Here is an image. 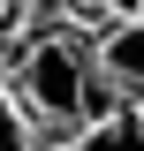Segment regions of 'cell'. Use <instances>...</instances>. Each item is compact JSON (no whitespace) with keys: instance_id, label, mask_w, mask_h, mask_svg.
I'll return each instance as SVG.
<instances>
[{"instance_id":"obj_4","label":"cell","mask_w":144,"mask_h":151,"mask_svg":"<svg viewBox=\"0 0 144 151\" xmlns=\"http://www.w3.org/2000/svg\"><path fill=\"white\" fill-rule=\"evenodd\" d=\"M0 151H46V136L31 129V113L15 106V91L0 83Z\"/></svg>"},{"instance_id":"obj_2","label":"cell","mask_w":144,"mask_h":151,"mask_svg":"<svg viewBox=\"0 0 144 151\" xmlns=\"http://www.w3.org/2000/svg\"><path fill=\"white\" fill-rule=\"evenodd\" d=\"M91 60H99V76H106V91L144 113V15H114L106 30L91 38Z\"/></svg>"},{"instance_id":"obj_6","label":"cell","mask_w":144,"mask_h":151,"mask_svg":"<svg viewBox=\"0 0 144 151\" xmlns=\"http://www.w3.org/2000/svg\"><path fill=\"white\" fill-rule=\"evenodd\" d=\"M106 15H144V0H106Z\"/></svg>"},{"instance_id":"obj_7","label":"cell","mask_w":144,"mask_h":151,"mask_svg":"<svg viewBox=\"0 0 144 151\" xmlns=\"http://www.w3.org/2000/svg\"><path fill=\"white\" fill-rule=\"evenodd\" d=\"M0 23H8V0H0Z\"/></svg>"},{"instance_id":"obj_3","label":"cell","mask_w":144,"mask_h":151,"mask_svg":"<svg viewBox=\"0 0 144 151\" xmlns=\"http://www.w3.org/2000/svg\"><path fill=\"white\" fill-rule=\"evenodd\" d=\"M61 151H144V113L137 106H114V113H99V121H84Z\"/></svg>"},{"instance_id":"obj_1","label":"cell","mask_w":144,"mask_h":151,"mask_svg":"<svg viewBox=\"0 0 144 151\" xmlns=\"http://www.w3.org/2000/svg\"><path fill=\"white\" fill-rule=\"evenodd\" d=\"M0 83L15 91V106L31 113V129L46 136V144H68L84 121H99V113L121 106V98L106 91L99 60H91V38H68V30H38V38H23Z\"/></svg>"},{"instance_id":"obj_5","label":"cell","mask_w":144,"mask_h":151,"mask_svg":"<svg viewBox=\"0 0 144 151\" xmlns=\"http://www.w3.org/2000/svg\"><path fill=\"white\" fill-rule=\"evenodd\" d=\"M53 8H61V15H76V23H99V30H106V0H53Z\"/></svg>"}]
</instances>
